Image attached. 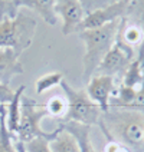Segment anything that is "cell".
I'll return each mask as SVG.
<instances>
[{
    "instance_id": "obj_1",
    "label": "cell",
    "mask_w": 144,
    "mask_h": 152,
    "mask_svg": "<svg viewBox=\"0 0 144 152\" xmlns=\"http://www.w3.org/2000/svg\"><path fill=\"white\" fill-rule=\"evenodd\" d=\"M121 20L123 19L114 20L97 29H86L78 32L79 40H82L85 45V55L82 59V68H84L82 76L85 80H89L95 75L104 56L114 46L118 36Z\"/></svg>"
},
{
    "instance_id": "obj_2",
    "label": "cell",
    "mask_w": 144,
    "mask_h": 152,
    "mask_svg": "<svg viewBox=\"0 0 144 152\" xmlns=\"http://www.w3.org/2000/svg\"><path fill=\"white\" fill-rule=\"evenodd\" d=\"M38 23L33 17L17 12L15 17L0 20V48H10L19 56L33 43Z\"/></svg>"
},
{
    "instance_id": "obj_3",
    "label": "cell",
    "mask_w": 144,
    "mask_h": 152,
    "mask_svg": "<svg viewBox=\"0 0 144 152\" xmlns=\"http://www.w3.org/2000/svg\"><path fill=\"white\" fill-rule=\"evenodd\" d=\"M61 86L65 99L68 102V113L65 118L66 121H72L88 126H92L97 122H100L101 109L89 99L85 91H78L65 80L61 82Z\"/></svg>"
},
{
    "instance_id": "obj_4",
    "label": "cell",
    "mask_w": 144,
    "mask_h": 152,
    "mask_svg": "<svg viewBox=\"0 0 144 152\" xmlns=\"http://www.w3.org/2000/svg\"><path fill=\"white\" fill-rule=\"evenodd\" d=\"M46 115L48 113L45 109V105H39L38 102L29 98H23L20 106V121H19V128L16 134L17 141L27 142L39 136H51L52 132L51 134L43 132L41 128V121Z\"/></svg>"
},
{
    "instance_id": "obj_5",
    "label": "cell",
    "mask_w": 144,
    "mask_h": 152,
    "mask_svg": "<svg viewBox=\"0 0 144 152\" xmlns=\"http://www.w3.org/2000/svg\"><path fill=\"white\" fill-rule=\"evenodd\" d=\"M131 58H133V49L126 46L124 43H121L117 39L114 46L111 48L110 52L101 60L95 75H105L114 77L121 70H126L128 68V65L133 62Z\"/></svg>"
},
{
    "instance_id": "obj_6",
    "label": "cell",
    "mask_w": 144,
    "mask_h": 152,
    "mask_svg": "<svg viewBox=\"0 0 144 152\" xmlns=\"http://www.w3.org/2000/svg\"><path fill=\"white\" fill-rule=\"evenodd\" d=\"M130 1H117V3H108L105 7L98 9L92 13L86 15L82 20V23L78 27L79 30H86V29H97L105 26L107 23H111L114 20H120L126 15L130 9ZM76 32V33H78Z\"/></svg>"
},
{
    "instance_id": "obj_7",
    "label": "cell",
    "mask_w": 144,
    "mask_h": 152,
    "mask_svg": "<svg viewBox=\"0 0 144 152\" xmlns=\"http://www.w3.org/2000/svg\"><path fill=\"white\" fill-rule=\"evenodd\" d=\"M114 91H115L114 77L105 75H94L88 80L85 92L89 96V99L101 109V112H108Z\"/></svg>"
},
{
    "instance_id": "obj_8",
    "label": "cell",
    "mask_w": 144,
    "mask_h": 152,
    "mask_svg": "<svg viewBox=\"0 0 144 152\" xmlns=\"http://www.w3.org/2000/svg\"><path fill=\"white\" fill-rule=\"evenodd\" d=\"M55 10L58 19L62 20V33L68 36L78 32V27L85 17L84 9L78 0H56Z\"/></svg>"
},
{
    "instance_id": "obj_9",
    "label": "cell",
    "mask_w": 144,
    "mask_h": 152,
    "mask_svg": "<svg viewBox=\"0 0 144 152\" xmlns=\"http://www.w3.org/2000/svg\"><path fill=\"white\" fill-rule=\"evenodd\" d=\"M25 72L20 56L10 48H0V83L9 85L10 80Z\"/></svg>"
},
{
    "instance_id": "obj_10",
    "label": "cell",
    "mask_w": 144,
    "mask_h": 152,
    "mask_svg": "<svg viewBox=\"0 0 144 152\" xmlns=\"http://www.w3.org/2000/svg\"><path fill=\"white\" fill-rule=\"evenodd\" d=\"M56 0H15V6L19 10V7H27L38 13L43 20L51 26H56L59 19L55 10Z\"/></svg>"
},
{
    "instance_id": "obj_11",
    "label": "cell",
    "mask_w": 144,
    "mask_h": 152,
    "mask_svg": "<svg viewBox=\"0 0 144 152\" xmlns=\"http://www.w3.org/2000/svg\"><path fill=\"white\" fill-rule=\"evenodd\" d=\"M61 126L64 128L65 131H68L69 134L76 139L81 152H94V145L91 142V138H89L91 126L82 125V124H76V122H72V121L64 122Z\"/></svg>"
},
{
    "instance_id": "obj_12",
    "label": "cell",
    "mask_w": 144,
    "mask_h": 152,
    "mask_svg": "<svg viewBox=\"0 0 144 152\" xmlns=\"http://www.w3.org/2000/svg\"><path fill=\"white\" fill-rule=\"evenodd\" d=\"M25 86H19L12 102L6 106V125L10 134L16 138L17 128H19V121H20V106H22V99H23V92H25Z\"/></svg>"
},
{
    "instance_id": "obj_13",
    "label": "cell",
    "mask_w": 144,
    "mask_h": 152,
    "mask_svg": "<svg viewBox=\"0 0 144 152\" xmlns=\"http://www.w3.org/2000/svg\"><path fill=\"white\" fill-rule=\"evenodd\" d=\"M49 146L52 152H81L76 139L62 126L53 131V135L49 139Z\"/></svg>"
},
{
    "instance_id": "obj_14",
    "label": "cell",
    "mask_w": 144,
    "mask_h": 152,
    "mask_svg": "<svg viewBox=\"0 0 144 152\" xmlns=\"http://www.w3.org/2000/svg\"><path fill=\"white\" fill-rule=\"evenodd\" d=\"M121 135L128 144L138 145L144 141V124L138 119H130L123 124Z\"/></svg>"
},
{
    "instance_id": "obj_15",
    "label": "cell",
    "mask_w": 144,
    "mask_h": 152,
    "mask_svg": "<svg viewBox=\"0 0 144 152\" xmlns=\"http://www.w3.org/2000/svg\"><path fill=\"white\" fill-rule=\"evenodd\" d=\"M121 85L134 89H140L143 86V60L136 59L128 65Z\"/></svg>"
},
{
    "instance_id": "obj_16",
    "label": "cell",
    "mask_w": 144,
    "mask_h": 152,
    "mask_svg": "<svg viewBox=\"0 0 144 152\" xmlns=\"http://www.w3.org/2000/svg\"><path fill=\"white\" fill-rule=\"evenodd\" d=\"M15 141L6 125V106H0V152H17Z\"/></svg>"
},
{
    "instance_id": "obj_17",
    "label": "cell",
    "mask_w": 144,
    "mask_h": 152,
    "mask_svg": "<svg viewBox=\"0 0 144 152\" xmlns=\"http://www.w3.org/2000/svg\"><path fill=\"white\" fill-rule=\"evenodd\" d=\"M120 34H123V40H120L121 43H124L126 46L128 48H134L137 45H140V43L144 40V30L141 26L138 25H128L126 26L124 29H123V20H121V25H120Z\"/></svg>"
},
{
    "instance_id": "obj_18",
    "label": "cell",
    "mask_w": 144,
    "mask_h": 152,
    "mask_svg": "<svg viewBox=\"0 0 144 152\" xmlns=\"http://www.w3.org/2000/svg\"><path fill=\"white\" fill-rule=\"evenodd\" d=\"M45 109H46V113L49 116L65 119L66 113H68V102L65 99V96L56 95V96H52L51 99L45 103Z\"/></svg>"
},
{
    "instance_id": "obj_19",
    "label": "cell",
    "mask_w": 144,
    "mask_h": 152,
    "mask_svg": "<svg viewBox=\"0 0 144 152\" xmlns=\"http://www.w3.org/2000/svg\"><path fill=\"white\" fill-rule=\"evenodd\" d=\"M62 80H64V75L61 72H49L46 75L41 76L35 82V92L38 93V95H42L46 91L55 88L56 85H61Z\"/></svg>"
},
{
    "instance_id": "obj_20",
    "label": "cell",
    "mask_w": 144,
    "mask_h": 152,
    "mask_svg": "<svg viewBox=\"0 0 144 152\" xmlns=\"http://www.w3.org/2000/svg\"><path fill=\"white\" fill-rule=\"evenodd\" d=\"M53 135V132H52ZM51 136H39V138H33L27 142H23L26 148V152H52L51 146H49V139Z\"/></svg>"
},
{
    "instance_id": "obj_21",
    "label": "cell",
    "mask_w": 144,
    "mask_h": 152,
    "mask_svg": "<svg viewBox=\"0 0 144 152\" xmlns=\"http://www.w3.org/2000/svg\"><path fill=\"white\" fill-rule=\"evenodd\" d=\"M78 1L84 9L85 16L95 12V10H98V9L105 7L108 4V0H78Z\"/></svg>"
},
{
    "instance_id": "obj_22",
    "label": "cell",
    "mask_w": 144,
    "mask_h": 152,
    "mask_svg": "<svg viewBox=\"0 0 144 152\" xmlns=\"http://www.w3.org/2000/svg\"><path fill=\"white\" fill-rule=\"evenodd\" d=\"M13 95H15V91H12L9 85L0 83V106H7L13 99Z\"/></svg>"
},
{
    "instance_id": "obj_23",
    "label": "cell",
    "mask_w": 144,
    "mask_h": 152,
    "mask_svg": "<svg viewBox=\"0 0 144 152\" xmlns=\"http://www.w3.org/2000/svg\"><path fill=\"white\" fill-rule=\"evenodd\" d=\"M104 152H128L124 146H121L118 142H115V141H110L108 144L105 145V149Z\"/></svg>"
},
{
    "instance_id": "obj_24",
    "label": "cell",
    "mask_w": 144,
    "mask_h": 152,
    "mask_svg": "<svg viewBox=\"0 0 144 152\" xmlns=\"http://www.w3.org/2000/svg\"><path fill=\"white\" fill-rule=\"evenodd\" d=\"M15 145H16V151L17 152H26V148H25V144L20 142V141H15Z\"/></svg>"
},
{
    "instance_id": "obj_25",
    "label": "cell",
    "mask_w": 144,
    "mask_h": 152,
    "mask_svg": "<svg viewBox=\"0 0 144 152\" xmlns=\"http://www.w3.org/2000/svg\"><path fill=\"white\" fill-rule=\"evenodd\" d=\"M117 1H130L131 3V0H108V3H117Z\"/></svg>"
}]
</instances>
